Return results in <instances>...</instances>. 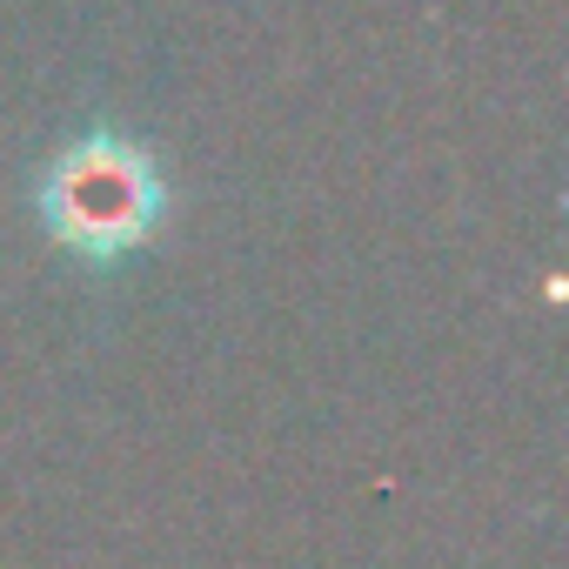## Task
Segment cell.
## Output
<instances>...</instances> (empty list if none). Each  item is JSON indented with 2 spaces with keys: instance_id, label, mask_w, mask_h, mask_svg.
<instances>
[{
  "instance_id": "6da1fadb",
  "label": "cell",
  "mask_w": 569,
  "mask_h": 569,
  "mask_svg": "<svg viewBox=\"0 0 569 569\" xmlns=\"http://www.w3.org/2000/svg\"><path fill=\"white\" fill-rule=\"evenodd\" d=\"M41 221L48 234L94 261V268H114L128 261L168 214V188L148 161V148L121 141V134H81L68 141L48 174H41Z\"/></svg>"
}]
</instances>
